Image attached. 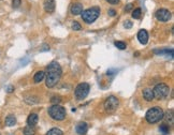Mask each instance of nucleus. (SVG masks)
<instances>
[{"instance_id":"obj_1","label":"nucleus","mask_w":174,"mask_h":135,"mask_svg":"<svg viewBox=\"0 0 174 135\" xmlns=\"http://www.w3.org/2000/svg\"><path fill=\"white\" fill-rule=\"evenodd\" d=\"M62 70L61 66L57 61H52V62L47 66L46 73H45V85L48 88H53L58 84L59 79L61 77Z\"/></svg>"},{"instance_id":"obj_2","label":"nucleus","mask_w":174,"mask_h":135,"mask_svg":"<svg viewBox=\"0 0 174 135\" xmlns=\"http://www.w3.org/2000/svg\"><path fill=\"white\" fill-rule=\"evenodd\" d=\"M165 117V113L162 110L161 107L155 106L149 108L147 112H146L145 115V119L148 123H157L158 121L162 119Z\"/></svg>"},{"instance_id":"obj_3","label":"nucleus","mask_w":174,"mask_h":135,"mask_svg":"<svg viewBox=\"0 0 174 135\" xmlns=\"http://www.w3.org/2000/svg\"><path fill=\"white\" fill-rule=\"evenodd\" d=\"M82 18L87 24H91L96 20L100 15V8L98 6H93L91 9H87L81 13Z\"/></svg>"},{"instance_id":"obj_4","label":"nucleus","mask_w":174,"mask_h":135,"mask_svg":"<svg viewBox=\"0 0 174 135\" xmlns=\"http://www.w3.org/2000/svg\"><path fill=\"white\" fill-rule=\"evenodd\" d=\"M153 93H154V98H156L157 100H163L170 93V87L165 83L157 84L153 90Z\"/></svg>"},{"instance_id":"obj_5","label":"nucleus","mask_w":174,"mask_h":135,"mask_svg":"<svg viewBox=\"0 0 174 135\" xmlns=\"http://www.w3.org/2000/svg\"><path fill=\"white\" fill-rule=\"evenodd\" d=\"M48 115H50L54 120L61 121L66 118V110L58 104H54L48 108Z\"/></svg>"},{"instance_id":"obj_6","label":"nucleus","mask_w":174,"mask_h":135,"mask_svg":"<svg viewBox=\"0 0 174 135\" xmlns=\"http://www.w3.org/2000/svg\"><path fill=\"white\" fill-rule=\"evenodd\" d=\"M90 90V86L87 84V83H81L76 86V88L74 90V94L75 98L78 100H84L85 98L88 95Z\"/></svg>"},{"instance_id":"obj_7","label":"nucleus","mask_w":174,"mask_h":135,"mask_svg":"<svg viewBox=\"0 0 174 135\" xmlns=\"http://www.w3.org/2000/svg\"><path fill=\"white\" fill-rule=\"evenodd\" d=\"M118 105H119V101L114 95L109 97L104 102V108H106V112H114V110H116Z\"/></svg>"},{"instance_id":"obj_8","label":"nucleus","mask_w":174,"mask_h":135,"mask_svg":"<svg viewBox=\"0 0 174 135\" xmlns=\"http://www.w3.org/2000/svg\"><path fill=\"white\" fill-rule=\"evenodd\" d=\"M171 12L167 9H159L156 11L155 13V17L158 19L159 22H168L171 19Z\"/></svg>"},{"instance_id":"obj_9","label":"nucleus","mask_w":174,"mask_h":135,"mask_svg":"<svg viewBox=\"0 0 174 135\" xmlns=\"http://www.w3.org/2000/svg\"><path fill=\"white\" fill-rule=\"evenodd\" d=\"M138 40L141 44H146L148 42V33L145 29H141L138 32Z\"/></svg>"},{"instance_id":"obj_10","label":"nucleus","mask_w":174,"mask_h":135,"mask_svg":"<svg viewBox=\"0 0 174 135\" xmlns=\"http://www.w3.org/2000/svg\"><path fill=\"white\" fill-rule=\"evenodd\" d=\"M43 8L47 13H53L55 11V0H44Z\"/></svg>"},{"instance_id":"obj_11","label":"nucleus","mask_w":174,"mask_h":135,"mask_svg":"<svg viewBox=\"0 0 174 135\" xmlns=\"http://www.w3.org/2000/svg\"><path fill=\"white\" fill-rule=\"evenodd\" d=\"M75 130H76V133L80 135H85L87 133V131H88V126H87L86 122H78V124H76V128H75Z\"/></svg>"},{"instance_id":"obj_12","label":"nucleus","mask_w":174,"mask_h":135,"mask_svg":"<svg viewBox=\"0 0 174 135\" xmlns=\"http://www.w3.org/2000/svg\"><path fill=\"white\" fill-rule=\"evenodd\" d=\"M70 11L73 15H78V14H81L83 12V4L80 2H76V3H73L70 8Z\"/></svg>"},{"instance_id":"obj_13","label":"nucleus","mask_w":174,"mask_h":135,"mask_svg":"<svg viewBox=\"0 0 174 135\" xmlns=\"http://www.w3.org/2000/svg\"><path fill=\"white\" fill-rule=\"evenodd\" d=\"M38 121H39V116L37 114H30L27 118V124L29 127H34L38 123Z\"/></svg>"},{"instance_id":"obj_14","label":"nucleus","mask_w":174,"mask_h":135,"mask_svg":"<svg viewBox=\"0 0 174 135\" xmlns=\"http://www.w3.org/2000/svg\"><path fill=\"white\" fill-rule=\"evenodd\" d=\"M142 93H143V98L146 101H152L154 99V93H153V90L150 88H145Z\"/></svg>"},{"instance_id":"obj_15","label":"nucleus","mask_w":174,"mask_h":135,"mask_svg":"<svg viewBox=\"0 0 174 135\" xmlns=\"http://www.w3.org/2000/svg\"><path fill=\"white\" fill-rule=\"evenodd\" d=\"M16 124V118L14 115H9L6 118V126L8 127H13Z\"/></svg>"},{"instance_id":"obj_16","label":"nucleus","mask_w":174,"mask_h":135,"mask_svg":"<svg viewBox=\"0 0 174 135\" xmlns=\"http://www.w3.org/2000/svg\"><path fill=\"white\" fill-rule=\"evenodd\" d=\"M44 77H45V72H43V71H39V72H37L36 74H34V83H40L43 81Z\"/></svg>"},{"instance_id":"obj_17","label":"nucleus","mask_w":174,"mask_h":135,"mask_svg":"<svg viewBox=\"0 0 174 135\" xmlns=\"http://www.w3.org/2000/svg\"><path fill=\"white\" fill-rule=\"evenodd\" d=\"M46 135H63L62 131L58 128H53V129H51L48 132L46 133Z\"/></svg>"},{"instance_id":"obj_18","label":"nucleus","mask_w":174,"mask_h":135,"mask_svg":"<svg viewBox=\"0 0 174 135\" xmlns=\"http://www.w3.org/2000/svg\"><path fill=\"white\" fill-rule=\"evenodd\" d=\"M34 134H36V131H34V127L27 126L24 129V135H34Z\"/></svg>"},{"instance_id":"obj_19","label":"nucleus","mask_w":174,"mask_h":135,"mask_svg":"<svg viewBox=\"0 0 174 135\" xmlns=\"http://www.w3.org/2000/svg\"><path fill=\"white\" fill-rule=\"evenodd\" d=\"M141 14H142V11H141L140 8H138V9L133 10V12H132V17H133L134 19L140 18Z\"/></svg>"},{"instance_id":"obj_20","label":"nucleus","mask_w":174,"mask_h":135,"mask_svg":"<svg viewBox=\"0 0 174 135\" xmlns=\"http://www.w3.org/2000/svg\"><path fill=\"white\" fill-rule=\"evenodd\" d=\"M114 44H115V46L117 47V48H119V49H121V50L126 49V46H127L125 42H121V41H116Z\"/></svg>"},{"instance_id":"obj_21","label":"nucleus","mask_w":174,"mask_h":135,"mask_svg":"<svg viewBox=\"0 0 174 135\" xmlns=\"http://www.w3.org/2000/svg\"><path fill=\"white\" fill-rule=\"evenodd\" d=\"M160 132H162L163 134H168L170 132V129H169V127L167 124H161L160 126Z\"/></svg>"},{"instance_id":"obj_22","label":"nucleus","mask_w":174,"mask_h":135,"mask_svg":"<svg viewBox=\"0 0 174 135\" xmlns=\"http://www.w3.org/2000/svg\"><path fill=\"white\" fill-rule=\"evenodd\" d=\"M82 27H81V25H80V23H78V22H73V24H72V29L73 30H80Z\"/></svg>"},{"instance_id":"obj_23","label":"nucleus","mask_w":174,"mask_h":135,"mask_svg":"<svg viewBox=\"0 0 174 135\" xmlns=\"http://www.w3.org/2000/svg\"><path fill=\"white\" fill-rule=\"evenodd\" d=\"M51 102L54 104H59L60 102H61V98L60 97H53L52 98V100H51Z\"/></svg>"},{"instance_id":"obj_24","label":"nucleus","mask_w":174,"mask_h":135,"mask_svg":"<svg viewBox=\"0 0 174 135\" xmlns=\"http://www.w3.org/2000/svg\"><path fill=\"white\" fill-rule=\"evenodd\" d=\"M21 3H22V0H13L12 1V6L13 8H19V6H21Z\"/></svg>"},{"instance_id":"obj_25","label":"nucleus","mask_w":174,"mask_h":135,"mask_svg":"<svg viewBox=\"0 0 174 135\" xmlns=\"http://www.w3.org/2000/svg\"><path fill=\"white\" fill-rule=\"evenodd\" d=\"M167 119L170 120L171 122H173V112H172V110H170L169 113H167Z\"/></svg>"},{"instance_id":"obj_26","label":"nucleus","mask_w":174,"mask_h":135,"mask_svg":"<svg viewBox=\"0 0 174 135\" xmlns=\"http://www.w3.org/2000/svg\"><path fill=\"white\" fill-rule=\"evenodd\" d=\"M132 8H133V4H132V3H129V4H127V6H126V12H129V11H130L131 9H132Z\"/></svg>"},{"instance_id":"obj_27","label":"nucleus","mask_w":174,"mask_h":135,"mask_svg":"<svg viewBox=\"0 0 174 135\" xmlns=\"http://www.w3.org/2000/svg\"><path fill=\"white\" fill-rule=\"evenodd\" d=\"M125 27H126V28H131V27H132V23L129 22V20L125 22Z\"/></svg>"},{"instance_id":"obj_28","label":"nucleus","mask_w":174,"mask_h":135,"mask_svg":"<svg viewBox=\"0 0 174 135\" xmlns=\"http://www.w3.org/2000/svg\"><path fill=\"white\" fill-rule=\"evenodd\" d=\"M14 90V87H13V86H8V88H6V92H8V93H11V92H12V91Z\"/></svg>"},{"instance_id":"obj_29","label":"nucleus","mask_w":174,"mask_h":135,"mask_svg":"<svg viewBox=\"0 0 174 135\" xmlns=\"http://www.w3.org/2000/svg\"><path fill=\"white\" fill-rule=\"evenodd\" d=\"M109 3H111V4H117V3H119V0H106Z\"/></svg>"},{"instance_id":"obj_30","label":"nucleus","mask_w":174,"mask_h":135,"mask_svg":"<svg viewBox=\"0 0 174 135\" xmlns=\"http://www.w3.org/2000/svg\"><path fill=\"white\" fill-rule=\"evenodd\" d=\"M109 15L110 16H115L116 15V12L114 10H109Z\"/></svg>"},{"instance_id":"obj_31","label":"nucleus","mask_w":174,"mask_h":135,"mask_svg":"<svg viewBox=\"0 0 174 135\" xmlns=\"http://www.w3.org/2000/svg\"><path fill=\"white\" fill-rule=\"evenodd\" d=\"M117 71L116 70H109L108 71V75H111V74H113V73H116Z\"/></svg>"}]
</instances>
